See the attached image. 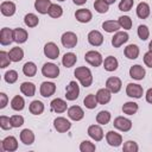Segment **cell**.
<instances>
[{
    "label": "cell",
    "mask_w": 152,
    "mask_h": 152,
    "mask_svg": "<svg viewBox=\"0 0 152 152\" xmlns=\"http://www.w3.org/2000/svg\"><path fill=\"white\" fill-rule=\"evenodd\" d=\"M23 72L25 76H28V77H33L37 72V66L33 62H26L23 66Z\"/></svg>",
    "instance_id": "cell-35"
},
{
    "label": "cell",
    "mask_w": 152,
    "mask_h": 152,
    "mask_svg": "<svg viewBox=\"0 0 152 152\" xmlns=\"http://www.w3.org/2000/svg\"><path fill=\"white\" fill-rule=\"evenodd\" d=\"M148 50L152 52V40H151V42H150V44H148Z\"/></svg>",
    "instance_id": "cell-57"
},
{
    "label": "cell",
    "mask_w": 152,
    "mask_h": 152,
    "mask_svg": "<svg viewBox=\"0 0 152 152\" xmlns=\"http://www.w3.org/2000/svg\"><path fill=\"white\" fill-rule=\"evenodd\" d=\"M20 140L23 144L25 145H32L33 141H34V134L31 129L28 128H25L20 132Z\"/></svg>",
    "instance_id": "cell-26"
},
{
    "label": "cell",
    "mask_w": 152,
    "mask_h": 152,
    "mask_svg": "<svg viewBox=\"0 0 152 152\" xmlns=\"http://www.w3.org/2000/svg\"><path fill=\"white\" fill-rule=\"evenodd\" d=\"M0 127L2 129H11L13 126H12V121H11V118H7L5 115H1L0 116Z\"/></svg>",
    "instance_id": "cell-50"
},
{
    "label": "cell",
    "mask_w": 152,
    "mask_h": 152,
    "mask_svg": "<svg viewBox=\"0 0 152 152\" xmlns=\"http://www.w3.org/2000/svg\"><path fill=\"white\" fill-rule=\"evenodd\" d=\"M128 40V33L124 31H118L113 38H112V45L114 48H120L122 44H125Z\"/></svg>",
    "instance_id": "cell-12"
},
{
    "label": "cell",
    "mask_w": 152,
    "mask_h": 152,
    "mask_svg": "<svg viewBox=\"0 0 152 152\" xmlns=\"http://www.w3.org/2000/svg\"><path fill=\"white\" fill-rule=\"evenodd\" d=\"M42 74L45 77L56 78L59 75V68H58V65H56L53 63H45L42 68Z\"/></svg>",
    "instance_id": "cell-4"
},
{
    "label": "cell",
    "mask_w": 152,
    "mask_h": 152,
    "mask_svg": "<svg viewBox=\"0 0 152 152\" xmlns=\"http://www.w3.org/2000/svg\"><path fill=\"white\" fill-rule=\"evenodd\" d=\"M39 91H40V95L43 97H50L56 91V84L52 82H43L40 84Z\"/></svg>",
    "instance_id": "cell-13"
},
{
    "label": "cell",
    "mask_w": 152,
    "mask_h": 152,
    "mask_svg": "<svg viewBox=\"0 0 152 152\" xmlns=\"http://www.w3.org/2000/svg\"><path fill=\"white\" fill-rule=\"evenodd\" d=\"M53 126H55V128H56L57 132H59V133H65V132H68V131L70 129L71 124H70V121L66 120L65 118L58 116V118H56V119L53 120Z\"/></svg>",
    "instance_id": "cell-9"
},
{
    "label": "cell",
    "mask_w": 152,
    "mask_h": 152,
    "mask_svg": "<svg viewBox=\"0 0 152 152\" xmlns=\"http://www.w3.org/2000/svg\"><path fill=\"white\" fill-rule=\"evenodd\" d=\"M106 140H107L108 145L114 146V147H118V146H120L121 142H122V137H121L119 133L114 132V131H109V132H107V134H106Z\"/></svg>",
    "instance_id": "cell-14"
},
{
    "label": "cell",
    "mask_w": 152,
    "mask_h": 152,
    "mask_svg": "<svg viewBox=\"0 0 152 152\" xmlns=\"http://www.w3.org/2000/svg\"><path fill=\"white\" fill-rule=\"evenodd\" d=\"M88 135L95 141H100L103 139V131L99 125H91L88 127Z\"/></svg>",
    "instance_id": "cell-18"
},
{
    "label": "cell",
    "mask_w": 152,
    "mask_h": 152,
    "mask_svg": "<svg viewBox=\"0 0 152 152\" xmlns=\"http://www.w3.org/2000/svg\"><path fill=\"white\" fill-rule=\"evenodd\" d=\"M11 62H12V61L10 59L8 52H6V51H0V68L4 69V68H6V66H8Z\"/></svg>",
    "instance_id": "cell-45"
},
{
    "label": "cell",
    "mask_w": 152,
    "mask_h": 152,
    "mask_svg": "<svg viewBox=\"0 0 152 152\" xmlns=\"http://www.w3.org/2000/svg\"><path fill=\"white\" fill-rule=\"evenodd\" d=\"M84 61L87 63H89L90 65L93 66H100L102 63H103V59H102V56L100 52L97 51H88L86 55H84Z\"/></svg>",
    "instance_id": "cell-2"
},
{
    "label": "cell",
    "mask_w": 152,
    "mask_h": 152,
    "mask_svg": "<svg viewBox=\"0 0 152 152\" xmlns=\"http://www.w3.org/2000/svg\"><path fill=\"white\" fill-rule=\"evenodd\" d=\"M8 56H10V59L12 62H20L24 57V51L19 46H15V48H12L8 52Z\"/></svg>",
    "instance_id": "cell-30"
},
{
    "label": "cell",
    "mask_w": 152,
    "mask_h": 152,
    "mask_svg": "<svg viewBox=\"0 0 152 152\" xmlns=\"http://www.w3.org/2000/svg\"><path fill=\"white\" fill-rule=\"evenodd\" d=\"M122 112L127 115H133L138 112V103L135 102H126L122 106Z\"/></svg>",
    "instance_id": "cell-40"
},
{
    "label": "cell",
    "mask_w": 152,
    "mask_h": 152,
    "mask_svg": "<svg viewBox=\"0 0 152 152\" xmlns=\"http://www.w3.org/2000/svg\"><path fill=\"white\" fill-rule=\"evenodd\" d=\"M78 95H80V87H78V84L75 81L69 82V84L66 86V89H65V97H66V100L74 101V100H76L78 97Z\"/></svg>",
    "instance_id": "cell-5"
},
{
    "label": "cell",
    "mask_w": 152,
    "mask_h": 152,
    "mask_svg": "<svg viewBox=\"0 0 152 152\" xmlns=\"http://www.w3.org/2000/svg\"><path fill=\"white\" fill-rule=\"evenodd\" d=\"M75 18L80 23H89L93 18V14L87 8H80L75 12Z\"/></svg>",
    "instance_id": "cell-16"
},
{
    "label": "cell",
    "mask_w": 152,
    "mask_h": 152,
    "mask_svg": "<svg viewBox=\"0 0 152 152\" xmlns=\"http://www.w3.org/2000/svg\"><path fill=\"white\" fill-rule=\"evenodd\" d=\"M137 15L140 19H146L150 15V6L147 2H140L137 6Z\"/></svg>",
    "instance_id": "cell-31"
},
{
    "label": "cell",
    "mask_w": 152,
    "mask_h": 152,
    "mask_svg": "<svg viewBox=\"0 0 152 152\" xmlns=\"http://www.w3.org/2000/svg\"><path fill=\"white\" fill-rule=\"evenodd\" d=\"M20 91H21L25 96L31 97V96H33L34 93H36V86H34V83H32V82H23L21 86H20Z\"/></svg>",
    "instance_id": "cell-27"
},
{
    "label": "cell",
    "mask_w": 152,
    "mask_h": 152,
    "mask_svg": "<svg viewBox=\"0 0 152 152\" xmlns=\"http://www.w3.org/2000/svg\"><path fill=\"white\" fill-rule=\"evenodd\" d=\"M74 75L76 76V78L81 82V84L84 88L91 86V83H93V75H91V71H90L89 68H87V66H78V68H76Z\"/></svg>",
    "instance_id": "cell-1"
},
{
    "label": "cell",
    "mask_w": 152,
    "mask_h": 152,
    "mask_svg": "<svg viewBox=\"0 0 152 152\" xmlns=\"http://www.w3.org/2000/svg\"><path fill=\"white\" fill-rule=\"evenodd\" d=\"M13 38H14V42L18 43V44H21V43H25L28 38V34L26 32V30L21 28V27H17L13 30Z\"/></svg>",
    "instance_id": "cell-24"
},
{
    "label": "cell",
    "mask_w": 152,
    "mask_h": 152,
    "mask_svg": "<svg viewBox=\"0 0 152 152\" xmlns=\"http://www.w3.org/2000/svg\"><path fill=\"white\" fill-rule=\"evenodd\" d=\"M7 102H8L7 95H6L5 93H0V108H1V109L5 108L6 104H7Z\"/></svg>",
    "instance_id": "cell-53"
},
{
    "label": "cell",
    "mask_w": 152,
    "mask_h": 152,
    "mask_svg": "<svg viewBox=\"0 0 152 152\" xmlns=\"http://www.w3.org/2000/svg\"><path fill=\"white\" fill-rule=\"evenodd\" d=\"M48 14L51 18H59L63 14V8L59 5H57V4H52L50 6V10H49V13Z\"/></svg>",
    "instance_id": "cell-41"
},
{
    "label": "cell",
    "mask_w": 152,
    "mask_h": 152,
    "mask_svg": "<svg viewBox=\"0 0 152 152\" xmlns=\"http://www.w3.org/2000/svg\"><path fill=\"white\" fill-rule=\"evenodd\" d=\"M18 148V140L10 135V137H6L5 139L1 140V150L2 151H6V152H13Z\"/></svg>",
    "instance_id": "cell-6"
},
{
    "label": "cell",
    "mask_w": 152,
    "mask_h": 152,
    "mask_svg": "<svg viewBox=\"0 0 152 152\" xmlns=\"http://www.w3.org/2000/svg\"><path fill=\"white\" fill-rule=\"evenodd\" d=\"M0 11L5 17H12L15 13V4L12 1H4L0 5Z\"/></svg>",
    "instance_id": "cell-21"
},
{
    "label": "cell",
    "mask_w": 152,
    "mask_h": 152,
    "mask_svg": "<svg viewBox=\"0 0 152 152\" xmlns=\"http://www.w3.org/2000/svg\"><path fill=\"white\" fill-rule=\"evenodd\" d=\"M11 121H12L13 127H20L24 124V118L21 115H13L11 116Z\"/></svg>",
    "instance_id": "cell-51"
},
{
    "label": "cell",
    "mask_w": 152,
    "mask_h": 152,
    "mask_svg": "<svg viewBox=\"0 0 152 152\" xmlns=\"http://www.w3.org/2000/svg\"><path fill=\"white\" fill-rule=\"evenodd\" d=\"M114 127L122 131V132H128L131 128H132V121L127 118H124V116H118L114 119V122H113Z\"/></svg>",
    "instance_id": "cell-8"
},
{
    "label": "cell",
    "mask_w": 152,
    "mask_h": 152,
    "mask_svg": "<svg viewBox=\"0 0 152 152\" xmlns=\"http://www.w3.org/2000/svg\"><path fill=\"white\" fill-rule=\"evenodd\" d=\"M118 21L120 24V27H122L125 30H129L132 27V19L128 15H121Z\"/></svg>",
    "instance_id": "cell-43"
},
{
    "label": "cell",
    "mask_w": 152,
    "mask_h": 152,
    "mask_svg": "<svg viewBox=\"0 0 152 152\" xmlns=\"http://www.w3.org/2000/svg\"><path fill=\"white\" fill-rule=\"evenodd\" d=\"M118 65H119L118 59L115 57H113V56H108L103 61V68L107 71H115L118 69Z\"/></svg>",
    "instance_id": "cell-28"
},
{
    "label": "cell",
    "mask_w": 152,
    "mask_h": 152,
    "mask_svg": "<svg viewBox=\"0 0 152 152\" xmlns=\"http://www.w3.org/2000/svg\"><path fill=\"white\" fill-rule=\"evenodd\" d=\"M50 107H51V110H53L56 113H64L66 110V102L64 100L57 97L51 101Z\"/></svg>",
    "instance_id": "cell-25"
},
{
    "label": "cell",
    "mask_w": 152,
    "mask_h": 152,
    "mask_svg": "<svg viewBox=\"0 0 152 152\" xmlns=\"http://www.w3.org/2000/svg\"><path fill=\"white\" fill-rule=\"evenodd\" d=\"M68 116L74 121H80L84 116V112L80 106H71L68 109Z\"/></svg>",
    "instance_id": "cell-17"
},
{
    "label": "cell",
    "mask_w": 152,
    "mask_h": 152,
    "mask_svg": "<svg viewBox=\"0 0 152 152\" xmlns=\"http://www.w3.org/2000/svg\"><path fill=\"white\" fill-rule=\"evenodd\" d=\"M145 74H146L145 69L139 64H135L129 68V77H132L134 80H138V81L142 80L145 77Z\"/></svg>",
    "instance_id": "cell-22"
},
{
    "label": "cell",
    "mask_w": 152,
    "mask_h": 152,
    "mask_svg": "<svg viewBox=\"0 0 152 152\" xmlns=\"http://www.w3.org/2000/svg\"><path fill=\"white\" fill-rule=\"evenodd\" d=\"M72 1H74V4H75V5H78V6H81V5L86 4V1H87V0H72Z\"/></svg>",
    "instance_id": "cell-55"
},
{
    "label": "cell",
    "mask_w": 152,
    "mask_h": 152,
    "mask_svg": "<svg viewBox=\"0 0 152 152\" xmlns=\"http://www.w3.org/2000/svg\"><path fill=\"white\" fill-rule=\"evenodd\" d=\"M146 101L148 103H152V88H150L147 91H146Z\"/></svg>",
    "instance_id": "cell-54"
},
{
    "label": "cell",
    "mask_w": 152,
    "mask_h": 152,
    "mask_svg": "<svg viewBox=\"0 0 152 152\" xmlns=\"http://www.w3.org/2000/svg\"><path fill=\"white\" fill-rule=\"evenodd\" d=\"M121 80L119 77H109L107 81H106V88L110 90V93H119L120 89H121Z\"/></svg>",
    "instance_id": "cell-15"
},
{
    "label": "cell",
    "mask_w": 152,
    "mask_h": 152,
    "mask_svg": "<svg viewBox=\"0 0 152 152\" xmlns=\"http://www.w3.org/2000/svg\"><path fill=\"white\" fill-rule=\"evenodd\" d=\"M122 150L125 152H138L139 147H138V144L135 141H132V140H128L124 144V147Z\"/></svg>",
    "instance_id": "cell-46"
},
{
    "label": "cell",
    "mask_w": 152,
    "mask_h": 152,
    "mask_svg": "<svg viewBox=\"0 0 152 152\" xmlns=\"http://www.w3.org/2000/svg\"><path fill=\"white\" fill-rule=\"evenodd\" d=\"M77 62V57L74 52H68L63 56L62 58V64L65 66V68H71L75 65V63Z\"/></svg>",
    "instance_id": "cell-32"
},
{
    "label": "cell",
    "mask_w": 152,
    "mask_h": 152,
    "mask_svg": "<svg viewBox=\"0 0 152 152\" xmlns=\"http://www.w3.org/2000/svg\"><path fill=\"white\" fill-rule=\"evenodd\" d=\"M110 97H112V93L109 89L107 88H101L97 90L96 93V99H97V102L100 104H106L110 101Z\"/></svg>",
    "instance_id": "cell-20"
},
{
    "label": "cell",
    "mask_w": 152,
    "mask_h": 152,
    "mask_svg": "<svg viewBox=\"0 0 152 152\" xmlns=\"http://www.w3.org/2000/svg\"><path fill=\"white\" fill-rule=\"evenodd\" d=\"M138 36L141 40H146L150 36V31H148V27L146 25H139L138 27Z\"/></svg>",
    "instance_id": "cell-47"
},
{
    "label": "cell",
    "mask_w": 152,
    "mask_h": 152,
    "mask_svg": "<svg viewBox=\"0 0 152 152\" xmlns=\"http://www.w3.org/2000/svg\"><path fill=\"white\" fill-rule=\"evenodd\" d=\"M88 42L93 45V46H100L103 43V36L101 32L93 30L88 33Z\"/></svg>",
    "instance_id": "cell-19"
},
{
    "label": "cell",
    "mask_w": 152,
    "mask_h": 152,
    "mask_svg": "<svg viewBox=\"0 0 152 152\" xmlns=\"http://www.w3.org/2000/svg\"><path fill=\"white\" fill-rule=\"evenodd\" d=\"M144 63L148 66V68H152V52L148 51L144 55Z\"/></svg>",
    "instance_id": "cell-52"
},
{
    "label": "cell",
    "mask_w": 152,
    "mask_h": 152,
    "mask_svg": "<svg viewBox=\"0 0 152 152\" xmlns=\"http://www.w3.org/2000/svg\"><path fill=\"white\" fill-rule=\"evenodd\" d=\"M125 56L128 59H137L139 56V48L135 44H129L125 48Z\"/></svg>",
    "instance_id": "cell-29"
},
{
    "label": "cell",
    "mask_w": 152,
    "mask_h": 152,
    "mask_svg": "<svg viewBox=\"0 0 152 152\" xmlns=\"http://www.w3.org/2000/svg\"><path fill=\"white\" fill-rule=\"evenodd\" d=\"M104 1H106V2L108 4V5H112V4H114V2L116 1V0H104Z\"/></svg>",
    "instance_id": "cell-56"
},
{
    "label": "cell",
    "mask_w": 152,
    "mask_h": 152,
    "mask_svg": "<svg viewBox=\"0 0 152 152\" xmlns=\"http://www.w3.org/2000/svg\"><path fill=\"white\" fill-rule=\"evenodd\" d=\"M12 42H14L13 38V30L8 27H4L0 31V43L1 45H10Z\"/></svg>",
    "instance_id": "cell-11"
},
{
    "label": "cell",
    "mask_w": 152,
    "mask_h": 152,
    "mask_svg": "<svg viewBox=\"0 0 152 152\" xmlns=\"http://www.w3.org/2000/svg\"><path fill=\"white\" fill-rule=\"evenodd\" d=\"M58 1H65V0H58Z\"/></svg>",
    "instance_id": "cell-58"
},
{
    "label": "cell",
    "mask_w": 152,
    "mask_h": 152,
    "mask_svg": "<svg viewBox=\"0 0 152 152\" xmlns=\"http://www.w3.org/2000/svg\"><path fill=\"white\" fill-rule=\"evenodd\" d=\"M51 1L50 0H36L34 1V8L37 12H39L40 14H46L49 13L50 6H51Z\"/></svg>",
    "instance_id": "cell-23"
},
{
    "label": "cell",
    "mask_w": 152,
    "mask_h": 152,
    "mask_svg": "<svg viewBox=\"0 0 152 152\" xmlns=\"http://www.w3.org/2000/svg\"><path fill=\"white\" fill-rule=\"evenodd\" d=\"M142 87L140 84L137 83H128L126 87V94L129 97H134V99H140L142 96Z\"/></svg>",
    "instance_id": "cell-7"
},
{
    "label": "cell",
    "mask_w": 152,
    "mask_h": 152,
    "mask_svg": "<svg viewBox=\"0 0 152 152\" xmlns=\"http://www.w3.org/2000/svg\"><path fill=\"white\" fill-rule=\"evenodd\" d=\"M44 55H45L48 58H50V59H56V58L59 56V49H58V46H57L55 43H52V42L46 43L45 46H44Z\"/></svg>",
    "instance_id": "cell-10"
},
{
    "label": "cell",
    "mask_w": 152,
    "mask_h": 152,
    "mask_svg": "<svg viewBox=\"0 0 152 152\" xmlns=\"http://www.w3.org/2000/svg\"><path fill=\"white\" fill-rule=\"evenodd\" d=\"M108 6L109 5L104 0H95V2H94V8L99 13H107L109 10Z\"/></svg>",
    "instance_id": "cell-42"
},
{
    "label": "cell",
    "mask_w": 152,
    "mask_h": 152,
    "mask_svg": "<svg viewBox=\"0 0 152 152\" xmlns=\"http://www.w3.org/2000/svg\"><path fill=\"white\" fill-rule=\"evenodd\" d=\"M61 42H62V45L64 48H68V49H72L76 46L77 44V36L71 32V31H68L65 33L62 34V38H61Z\"/></svg>",
    "instance_id": "cell-3"
},
{
    "label": "cell",
    "mask_w": 152,
    "mask_h": 152,
    "mask_svg": "<svg viewBox=\"0 0 152 152\" xmlns=\"http://www.w3.org/2000/svg\"><path fill=\"white\" fill-rule=\"evenodd\" d=\"M24 23H25V25L28 26V27H36V26L38 25V23H39V19H38V17H37L36 14L28 13V14L25 15Z\"/></svg>",
    "instance_id": "cell-39"
},
{
    "label": "cell",
    "mask_w": 152,
    "mask_h": 152,
    "mask_svg": "<svg viewBox=\"0 0 152 152\" xmlns=\"http://www.w3.org/2000/svg\"><path fill=\"white\" fill-rule=\"evenodd\" d=\"M83 103H84V106H86L88 109H94V108L97 106L96 95H94V94H88V95L84 97Z\"/></svg>",
    "instance_id": "cell-37"
},
{
    "label": "cell",
    "mask_w": 152,
    "mask_h": 152,
    "mask_svg": "<svg viewBox=\"0 0 152 152\" xmlns=\"http://www.w3.org/2000/svg\"><path fill=\"white\" fill-rule=\"evenodd\" d=\"M11 107L14 110H23L25 107V101L20 95H15L11 101Z\"/></svg>",
    "instance_id": "cell-36"
},
{
    "label": "cell",
    "mask_w": 152,
    "mask_h": 152,
    "mask_svg": "<svg viewBox=\"0 0 152 152\" xmlns=\"http://www.w3.org/2000/svg\"><path fill=\"white\" fill-rule=\"evenodd\" d=\"M4 78H5V81H6L7 83L13 84V83L17 82V80H18V72H17L15 70H8V71H6Z\"/></svg>",
    "instance_id": "cell-44"
},
{
    "label": "cell",
    "mask_w": 152,
    "mask_h": 152,
    "mask_svg": "<svg viewBox=\"0 0 152 152\" xmlns=\"http://www.w3.org/2000/svg\"><path fill=\"white\" fill-rule=\"evenodd\" d=\"M95 148H96L95 145H94L93 142L88 141V140L82 141L81 145H80V150H81V152H93V151H95Z\"/></svg>",
    "instance_id": "cell-48"
},
{
    "label": "cell",
    "mask_w": 152,
    "mask_h": 152,
    "mask_svg": "<svg viewBox=\"0 0 152 152\" xmlns=\"http://www.w3.org/2000/svg\"><path fill=\"white\" fill-rule=\"evenodd\" d=\"M110 121V113L107 110H101L96 115V122L100 125H107Z\"/></svg>",
    "instance_id": "cell-38"
},
{
    "label": "cell",
    "mask_w": 152,
    "mask_h": 152,
    "mask_svg": "<svg viewBox=\"0 0 152 152\" xmlns=\"http://www.w3.org/2000/svg\"><path fill=\"white\" fill-rule=\"evenodd\" d=\"M102 28L108 33L118 32V30L120 28V24L119 21H115V20H107L102 24Z\"/></svg>",
    "instance_id": "cell-34"
},
{
    "label": "cell",
    "mask_w": 152,
    "mask_h": 152,
    "mask_svg": "<svg viewBox=\"0 0 152 152\" xmlns=\"http://www.w3.org/2000/svg\"><path fill=\"white\" fill-rule=\"evenodd\" d=\"M28 109H30V113H31V114H33V115H39V114H42V113L44 112V104H43V102H40V101H38V100H34V101H32V102L30 103Z\"/></svg>",
    "instance_id": "cell-33"
},
{
    "label": "cell",
    "mask_w": 152,
    "mask_h": 152,
    "mask_svg": "<svg viewBox=\"0 0 152 152\" xmlns=\"http://www.w3.org/2000/svg\"><path fill=\"white\" fill-rule=\"evenodd\" d=\"M134 0H121L119 4V10L122 12H128L133 7Z\"/></svg>",
    "instance_id": "cell-49"
}]
</instances>
